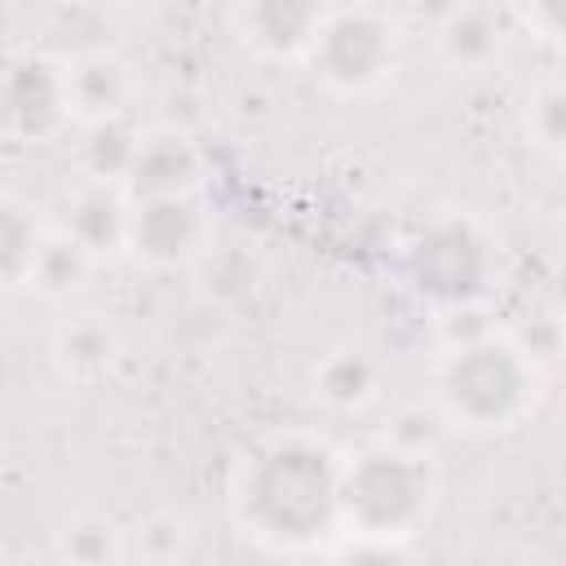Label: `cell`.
<instances>
[{
	"label": "cell",
	"mask_w": 566,
	"mask_h": 566,
	"mask_svg": "<svg viewBox=\"0 0 566 566\" xmlns=\"http://www.w3.org/2000/svg\"><path fill=\"white\" fill-rule=\"evenodd\" d=\"M345 460L310 433H283L243 455L230 509L243 535L265 548H305L340 526Z\"/></svg>",
	"instance_id": "6da1fadb"
},
{
	"label": "cell",
	"mask_w": 566,
	"mask_h": 566,
	"mask_svg": "<svg viewBox=\"0 0 566 566\" xmlns=\"http://www.w3.org/2000/svg\"><path fill=\"white\" fill-rule=\"evenodd\" d=\"M539 376L522 345L482 332L455 340L433 371V398L442 416L473 433L513 429L535 402Z\"/></svg>",
	"instance_id": "7a4b0ae2"
},
{
	"label": "cell",
	"mask_w": 566,
	"mask_h": 566,
	"mask_svg": "<svg viewBox=\"0 0 566 566\" xmlns=\"http://www.w3.org/2000/svg\"><path fill=\"white\" fill-rule=\"evenodd\" d=\"M433 491L438 478L424 447L376 442L340 469V526L367 539H402L429 517Z\"/></svg>",
	"instance_id": "3957f363"
},
{
	"label": "cell",
	"mask_w": 566,
	"mask_h": 566,
	"mask_svg": "<svg viewBox=\"0 0 566 566\" xmlns=\"http://www.w3.org/2000/svg\"><path fill=\"white\" fill-rule=\"evenodd\" d=\"M394 22L376 9H340L327 13L314 49H310V66L314 75L336 88V93H363L376 88L389 71H394Z\"/></svg>",
	"instance_id": "277c9868"
},
{
	"label": "cell",
	"mask_w": 566,
	"mask_h": 566,
	"mask_svg": "<svg viewBox=\"0 0 566 566\" xmlns=\"http://www.w3.org/2000/svg\"><path fill=\"white\" fill-rule=\"evenodd\" d=\"M486 274L491 252L469 221H438L411 248V283L438 305H469L473 296H482Z\"/></svg>",
	"instance_id": "5b68a950"
},
{
	"label": "cell",
	"mask_w": 566,
	"mask_h": 566,
	"mask_svg": "<svg viewBox=\"0 0 566 566\" xmlns=\"http://www.w3.org/2000/svg\"><path fill=\"white\" fill-rule=\"evenodd\" d=\"M212 248V221L190 195L142 199L128 208V252L150 270H177Z\"/></svg>",
	"instance_id": "8992f818"
},
{
	"label": "cell",
	"mask_w": 566,
	"mask_h": 566,
	"mask_svg": "<svg viewBox=\"0 0 566 566\" xmlns=\"http://www.w3.org/2000/svg\"><path fill=\"white\" fill-rule=\"evenodd\" d=\"M4 119L9 133L18 137H49L62 119H71V93H66V71L53 66L49 57H22L9 71L4 88Z\"/></svg>",
	"instance_id": "52a82bcc"
},
{
	"label": "cell",
	"mask_w": 566,
	"mask_h": 566,
	"mask_svg": "<svg viewBox=\"0 0 566 566\" xmlns=\"http://www.w3.org/2000/svg\"><path fill=\"white\" fill-rule=\"evenodd\" d=\"M195 181H199V150L190 146L186 133L159 128V133L137 137L133 164H128V172H124V195H128V203L164 199V195H190Z\"/></svg>",
	"instance_id": "ba28073f"
},
{
	"label": "cell",
	"mask_w": 566,
	"mask_h": 566,
	"mask_svg": "<svg viewBox=\"0 0 566 566\" xmlns=\"http://www.w3.org/2000/svg\"><path fill=\"white\" fill-rule=\"evenodd\" d=\"M239 35L265 57H310L314 35L323 27L318 0H243L239 13Z\"/></svg>",
	"instance_id": "9c48e42d"
},
{
	"label": "cell",
	"mask_w": 566,
	"mask_h": 566,
	"mask_svg": "<svg viewBox=\"0 0 566 566\" xmlns=\"http://www.w3.org/2000/svg\"><path fill=\"white\" fill-rule=\"evenodd\" d=\"M128 208L133 203L119 190H111L106 181H93V186H84L75 195L66 234L80 239L93 256L115 252V248H128Z\"/></svg>",
	"instance_id": "30bf717a"
},
{
	"label": "cell",
	"mask_w": 566,
	"mask_h": 566,
	"mask_svg": "<svg viewBox=\"0 0 566 566\" xmlns=\"http://www.w3.org/2000/svg\"><path fill=\"white\" fill-rule=\"evenodd\" d=\"M66 93H71V115L88 124L115 119L128 97V71L106 53L80 57L75 66H66Z\"/></svg>",
	"instance_id": "8fae6325"
},
{
	"label": "cell",
	"mask_w": 566,
	"mask_h": 566,
	"mask_svg": "<svg viewBox=\"0 0 566 566\" xmlns=\"http://www.w3.org/2000/svg\"><path fill=\"white\" fill-rule=\"evenodd\" d=\"M53 358L66 376H97L115 358V332L106 323H97L93 314L71 318L53 332Z\"/></svg>",
	"instance_id": "7c38bea8"
},
{
	"label": "cell",
	"mask_w": 566,
	"mask_h": 566,
	"mask_svg": "<svg viewBox=\"0 0 566 566\" xmlns=\"http://www.w3.org/2000/svg\"><path fill=\"white\" fill-rule=\"evenodd\" d=\"M376 385H380V371H376V363H371L367 354H358V349H340V354L323 358V367L314 371V394H318L323 402L340 407V411L371 402V398H376Z\"/></svg>",
	"instance_id": "4fadbf2b"
},
{
	"label": "cell",
	"mask_w": 566,
	"mask_h": 566,
	"mask_svg": "<svg viewBox=\"0 0 566 566\" xmlns=\"http://www.w3.org/2000/svg\"><path fill=\"white\" fill-rule=\"evenodd\" d=\"M526 128L535 133L539 146L566 150V84H544L526 102Z\"/></svg>",
	"instance_id": "5bb4252c"
},
{
	"label": "cell",
	"mask_w": 566,
	"mask_h": 566,
	"mask_svg": "<svg viewBox=\"0 0 566 566\" xmlns=\"http://www.w3.org/2000/svg\"><path fill=\"white\" fill-rule=\"evenodd\" d=\"M522 9H526V22L544 40L566 49V0H522Z\"/></svg>",
	"instance_id": "9a60e30c"
}]
</instances>
